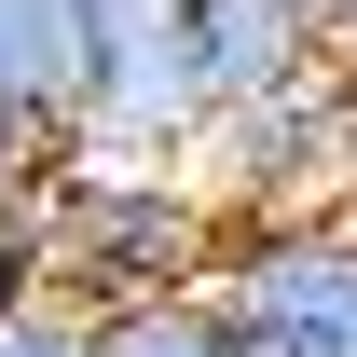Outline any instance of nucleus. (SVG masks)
I'll return each mask as SVG.
<instances>
[{"label":"nucleus","mask_w":357,"mask_h":357,"mask_svg":"<svg viewBox=\"0 0 357 357\" xmlns=\"http://www.w3.org/2000/svg\"><path fill=\"white\" fill-rule=\"evenodd\" d=\"M28 234H42V289H69V303H151V289H206L234 220L178 165H96V151H69L28 192Z\"/></svg>","instance_id":"obj_1"},{"label":"nucleus","mask_w":357,"mask_h":357,"mask_svg":"<svg viewBox=\"0 0 357 357\" xmlns=\"http://www.w3.org/2000/svg\"><path fill=\"white\" fill-rule=\"evenodd\" d=\"M178 178L220 220H330V206H357V69H303L289 96L206 110L178 137Z\"/></svg>","instance_id":"obj_2"},{"label":"nucleus","mask_w":357,"mask_h":357,"mask_svg":"<svg viewBox=\"0 0 357 357\" xmlns=\"http://www.w3.org/2000/svg\"><path fill=\"white\" fill-rule=\"evenodd\" d=\"M234 357H357V206L330 220H234L206 261Z\"/></svg>","instance_id":"obj_3"},{"label":"nucleus","mask_w":357,"mask_h":357,"mask_svg":"<svg viewBox=\"0 0 357 357\" xmlns=\"http://www.w3.org/2000/svg\"><path fill=\"white\" fill-rule=\"evenodd\" d=\"M178 42H192V124L248 110V96H289L303 69H330L316 0H178Z\"/></svg>","instance_id":"obj_4"},{"label":"nucleus","mask_w":357,"mask_h":357,"mask_svg":"<svg viewBox=\"0 0 357 357\" xmlns=\"http://www.w3.org/2000/svg\"><path fill=\"white\" fill-rule=\"evenodd\" d=\"M0 110L83 137V0H0Z\"/></svg>","instance_id":"obj_5"},{"label":"nucleus","mask_w":357,"mask_h":357,"mask_svg":"<svg viewBox=\"0 0 357 357\" xmlns=\"http://www.w3.org/2000/svg\"><path fill=\"white\" fill-rule=\"evenodd\" d=\"M96 357H234L206 289H151V303H96Z\"/></svg>","instance_id":"obj_6"},{"label":"nucleus","mask_w":357,"mask_h":357,"mask_svg":"<svg viewBox=\"0 0 357 357\" xmlns=\"http://www.w3.org/2000/svg\"><path fill=\"white\" fill-rule=\"evenodd\" d=\"M0 357H96V303H69V289H28V303L0 316Z\"/></svg>","instance_id":"obj_7"},{"label":"nucleus","mask_w":357,"mask_h":357,"mask_svg":"<svg viewBox=\"0 0 357 357\" xmlns=\"http://www.w3.org/2000/svg\"><path fill=\"white\" fill-rule=\"evenodd\" d=\"M55 165H69V137H42L28 110H0V206H28V192H42Z\"/></svg>","instance_id":"obj_8"},{"label":"nucleus","mask_w":357,"mask_h":357,"mask_svg":"<svg viewBox=\"0 0 357 357\" xmlns=\"http://www.w3.org/2000/svg\"><path fill=\"white\" fill-rule=\"evenodd\" d=\"M42 289V234H28V206H0V316Z\"/></svg>","instance_id":"obj_9"},{"label":"nucleus","mask_w":357,"mask_h":357,"mask_svg":"<svg viewBox=\"0 0 357 357\" xmlns=\"http://www.w3.org/2000/svg\"><path fill=\"white\" fill-rule=\"evenodd\" d=\"M316 42H330V69H357V0H316Z\"/></svg>","instance_id":"obj_10"}]
</instances>
